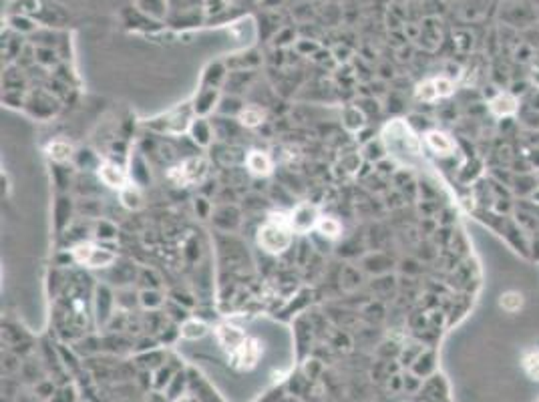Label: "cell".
I'll return each mask as SVG.
<instances>
[{
  "label": "cell",
  "mask_w": 539,
  "mask_h": 402,
  "mask_svg": "<svg viewBox=\"0 0 539 402\" xmlns=\"http://www.w3.org/2000/svg\"><path fill=\"white\" fill-rule=\"evenodd\" d=\"M180 332L185 340H200L208 334V324L202 322V320H187V322H183Z\"/></svg>",
  "instance_id": "cell-13"
},
{
  "label": "cell",
  "mask_w": 539,
  "mask_h": 402,
  "mask_svg": "<svg viewBox=\"0 0 539 402\" xmlns=\"http://www.w3.org/2000/svg\"><path fill=\"white\" fill-rule=\"evenodd\" d=\"M171 402H202V399L197 394H193V392H183V394H180L178 399H173Z\"/></svg>",
  "instance_id": "cell-22"
},
{
  "label": "cell",
  "mask_w": 539,
  "mask_h": 402,
  "mask_svg": "<svg viewBox=\"0 0 539 402\" xmlns=\"http://www.w3.org/2000/svg\"><path fill=\"white\" fill-rule=\"evenodd\" d=\"M316 229L320 236L328 238V240H338L342 236V225L336 217L332 216H320L318 223H316Z\"/></svg>",
  "instance_id": "cell-12"
},
{
  "label": "cell",
  "mask_w": 539,
  "mask_h": 402,
  "mask_svg": "<svg viewBox=\"0 0 539 402\" xmlns=\"http://www.w3.org/2000/svg\"><path fill=\"white\" fill-rule=\"evenodd\" d=\"M73 257L87 268H107L115 262V253L95 244H79L73 248Z\"/></svg>",
  "instance_id": "cell-3"
},
{
  "label": "cell",
  "mask_w": 539,
  "mask_h": 402,
  "mask_svg": "<svg viewBox=\"0 0 539 402\" xmlns=\"http://www.w3.org/2000/svg\"><path fill=\"white\" fill-rule=\"evenodd\" d=\"M523 370L531 380L539 382V352H531L523 358Z\"/></svg>",
  "instance_id": "cell-18"
},
{
  "label": "cell",
  "mask_w": 539,
  "mask_h": 402,
  "mask_svg": "<svg viewBox=\"0 0 539 402\" xmlns=\"http://www.w3.org/2000/svg\"><path fill=\"white\" fill-rule=\"evenodd\" d=\"M99 179L107 187H113L119 191L127 186V173L115 161H105L99 165Z\"/></svg>",
  "instance_id": "cell-7"
},
{
  "label": "cell",
  "mask_w": 539,
  "mask_h": 402,
  "mask_svg": "<svg viewBox=\"0 0 539 402\" xmlns=\"http://www.w3.org/2000/svg\"><path fill=\"white\" fill-rule=\"evenodd\" d=\"M529 79H531V85L539 89V59L534 62L531 68H529Z\"/></svg>",
  "instance_id": "cell-21"
},
{
  "label": "cell",
  "mask_w": 539,
  "mask_h": 402,
  "mask_svg": "<svg viewBox=\"0 0 539 402\" xmlns=\"http://www.w3.org/2000/svg\"><path fill=\"white\" fill-rule=\"evenodd\" d=\"M51 402H75V392H73V388H62L59 394L53 397V401Z\"/></svg>",
  "instance_id": "cell-20"
},
{
  "label": "cell",
  "mask_w": 539,
  "mask_h": 402,
  "mask_svg": "<svg viewBox=\"0 0 539 402\" xmlns=\"http://www.w3.org/2000/svg\"><path fill=\"white\" fill-rule=\"evenodd\" d=\"M215 338H217V344L221 346V350L228 356H232L243 344V340L248 338V334L234 324H219L215 328Z\"/></svg>",
  "instance_id": "cell-5"
},
{
  "label": "cell",
  "mask_w": 539,
  "mask_h": 402,
  "mask_svg": "<svg viewBox=\"0 0 539 402\" xmlns=\"http://www.w3.org/2000/svg\"><path fill=\"white\" fill-rule=\"evenodd\" d=\"M318 210L310 203H300L298 208L290 214V227L294 234H308L318 223Z\"/></svg>",
  "instance_id": "cell-6"
},
{
  "label": "cell",
  "mask_w": 539,
  "mask_h": 402,
  "mask_svg": "<svg viewBox=\"0 0 539 402\" xmlns=\"http://www.w3.org/2000/svg\"><path fill=\"white\" fill-rule=\"evenodd\" d=\"M529 197H531V201H534V203H538L539 205V187H536V189L531 191V195H529Z\"/></svg>",
  "instance_id": "cell-23"
},
{
  "label": "cell",
  "mask_w": 539,
  "mask_h": 402,
  "mask_svg": "<svg viewBox=\"0 0 539 402\" xmlns=\"http://www.w3.org/2000/svg\"><path fill=\"white\" fill-rule=\"evenodd\" d=\"M519 109V101L513 93H497L489 101V111L495 117H511Z\"/></svg>",
  "instance_id": "cell-8"
},
{
  "label": "cell",
  "mask_w": 539,
  "mask_h": 402,
  "mask_svg": "<svg viewBox=\"0 0 539 402\" xmlns=\"http://www.w3.org/2000/svg\"><path fill=\"white\" fill-rule=\"evenodd\" d=\"M208 175V161L202 159V157H191V159H185L181 165L173 167L167 177L176 184V186H189V184H200L204 177Z\"/></svg>",
  "instance_id": "cell-2"
},
{
  "label": "cell",
  "mask_w": 539,
  "mask_h": 402,
  "mask_svg": "<svg viewBox=\"0 0 539 402\" xmlns=\"http://www.w3.org/2000/svg\"><path fill=\"white\" fill-rule=\"evenodd\" d=\"M47 153H49V157H51L53 161L62 163V161H69V159L73 157V145L59 139V141H53V143L47 147Z\"/></svg>",
  "instance_id": "cell-15"
},
{
  "label": "cell",
  "mask_w": 539,
  "mask_h": 402,
  "mask_svg": "<svg viewBox=\"0 0 539 402\" xmlns=\"http://www.w3.org/2000/svg\"><path fill=\"white\" fill-rule=\"evenodd\" d=\"M119 199L121 203H123V208H127V210H131V212H137V210L143 208V193H141L139 187L133 186V184H127V186L121 189Z\"/></svg>",
  "instance_id": "cell-11"
},
{
  "label": "cell",
  "mask_w": 539,
  "mask_h": 402,
  "mask_svg": "<svg viewBox=\"0 0 539 402\" xmlns=\"http://www.w3.org/2000/svg\"><path fill=\"white\" fill-rule=\"evenodd\" d=\"M435 87H437L439 99L451 97L453 91H455V83L451 81L449 77H435Z\"/></svg>",
  "instance_id": "cell-19"
},
{
  "label": "cell",
  "mask_w": 539,
  "mask_h": 402,
  "mask_svg": "<svg viewBox=\"0 0 539 402\" xmlns=\"http://www.w3.org/2000/svg\"><path fill=\"white\" fill-rule=\"evenodd\" d=\"M240 123L243 125V127H248V129H254V127H258V125L264 123V119H266V113H264V109L262 107H245V109H241L240 111Z\"/></svg>",
  "instance_id": "cell-14"
},
{
  "label": "cell",
  "mask_w": 539,
  "mask_h": 402,
  "mask_svg": "<svg viewBox=\"0 0 539 402\" xmlns=\"http://www.w3.org/2000/svg\"><path fill=\"white\" fill-rule=\"evenodd\" d=\"M245 165H248V171L258 177H266L272 173V161L264 151H250L245 157Z\"/></svg>",
  "instance_id": "cell-9"
},
{
  "label": "cell",
  "mask_w": 539,
  "mask_h": 402,
  "mask_svg": "<svg viewBox=\"0 0 539 402\" xmlns=\"http://www.w3.org/2000/svg\"><path fill=\"white\" fill-rule=\"evenodd\" d=\"M499 306L505 310V312H510V314H515V312H519L521 306H523V296H521L519 292H505V294H501V298H499Z\"/></svg>",
  "instance_id": "cell-17"
},
{
  "label": "cell",
  "mask_w": 539,
  "mask_h": 402,
  "mask_svg": "<svg viewBox=\"0 0 539 402\" xmlns=\"http://www.w3.org/2000/svg\"><path fill=\"white\" fill-rule=\"evenodd\" d=\"M260 358H262V344H260L258 338L248 336L240 348L230 356V362H232V366L236 370L250 372L258 366Z\"/></svg>",
  "instance_id": "cell-4"
},
{
  "label": "cell",
  "mask_w": 539,
  "mask_h": 402,
  "mask_svg": "<svg viewBox=\"0 0 539 402\" xmlns=\"http://www.w3.org/2000/svg\"><path fill=\"white\" fill-rule=\"evenodd\" d=\"M427 145L435 151L437 155H451L455 151V143L447 133L443 131H429L424 137Z\"/></svg>",
  "instance_id": "cell-10"
},
{
  "label": "cell",
  "mask_w": 539,
  "mask_h": 402,
  "mask_svg": "<svg viewBox=\"0 0 539 402\" xmlns=\"http://www.w3.org/2000/svg\"><path fill=\"white\" fill-rule=\"evenodd\" d=\"M415 97L422 101V103H433L439 99V93H437V87H435V79H429V81H422L417 85L415 89Z\"/></svg>",
  "instance_id": "cell-16"
},
{
  "label": "cell",
  "mask_w": 539,
  "mask_h": 402,
  "mask_svg": "<svg viewBox=\"0 0 539 402\" xmlns=\"http://www.w3.org/2000/svg\"><path fill=\"white\" fill-rule=\"evenodd\" d=\"M292 234L290 214L274 212L258 231V244L268 253H284L292 244Z\"/></svg>",
  "instance_id": "cell-1"
}]
</instances>
